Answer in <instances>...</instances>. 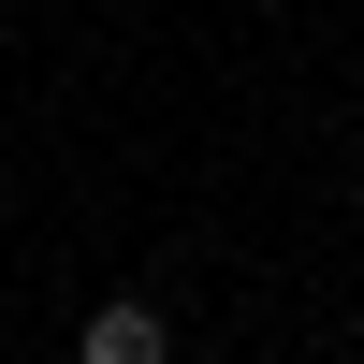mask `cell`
<instances>
[{
  "label": "cell",
  "instance_id": "6da1fadb",
  "mask_svg": "<svg viewBox=\"0 0 364 364\" xmlns=\"http://www.w3.org/2000/svg\"><path fill=\"white\" fill-rule=\"evenodd\" d=\"M73 364H161V306H146V291H117V306H87Z\"/></svg>",
  "mask_w": 364,
  "mask_h": 364
}]
</instances>
